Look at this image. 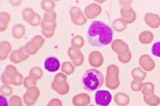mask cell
I'll use <instances>...</instances> for the list:
<instances>
[{"mask_svg":"<svg viewBox=\"0 0 160 106\" xmlns=\"http://www.w3.org/2000/svg\"><path fill=\"white\" fill-rule=\"evenodd\" d=\"M89 106H94V105H92V104H90V105H89Z\"/></svg>","mask_w":160,"mask_h":106,"instance_id":"cell-48","label":"cell"},{"mask_svg":"<svg viewBox=\"0 0 160 106\" xmlns=\"http://www.w3.org/2000/svg\"><path fill=\"white\" fill-rule=\"evenodd\" d=\"M121 16H122V18L125 21L126 24L133 23V22L136 21V12H135V10L132 8H130V7L122 8V9H121Z\"/></svg>","mask_w":160,"mask_h":106,"instance_id":"cell-18","label":"cell"},{"mask_svg":"<svg viewBox=\"0 0 160 106\" xmlns=\"http://www.w3.org/2000/svg\"><path fill=\"white\" fill-rule=\"evenodd\" d=\"M0 93L5 97H11L13 94V89L10 85L3 84L0 88Z\"/></svg>","mask_w":160,"mask_h":106,"instance_id":"cell-35","label":"cell"},{"mask_svg":"<svg viewBox=\"0 0 160 106\" xmlns=\"http://www.w3.org/2000/svg\"><path fill=\"white\" fill-rule=\"evenodd\" d=\"M44 43H45V38L43 36L37 35L34 36L28 43H26L23 48L27 54L32 56L37 54L40 48L44 45Z\"/></svg>","mask_w":160,"mask_h":106,"instance_id":"cell-4","label":"cell"},{"mask_svg":"<svg viewBox=\"0 0 160 106\" xmlns=\"http://www.w3.org/2000/svg\"><path fill=\"white\" fill-rule=\"evenodd\" d=\"M9 3H10L12 6H16V7H17V6H19V5H21L22 1H20V0H18V1H16V0H15V1L10 0V1H9Z\"/></svg>","mask_w":160,"mask_h":106,"instance_id":"cell-47","label":"cell"},{"mask_svg":"<svg viewBox=\"0 0 160 106\" xmlns=\"http://www.w3.org/2000/svg\"><path fill=\"white\" fill-rule=\"evenodd\" d=\"M35 14H36V12L34 11L31 8H26L22 12V18L24 21L29 23L32 20V18H34Z\"/></svg>","mask_w":160,"mask_h":106,"instance_id":"cell-29","label":"cell"},{"mask_svg":"<svg viewBox=\"0 0 160 106\" xmlns=\"http://www.w3.org/2000/svg\"><path fill=\"white\" fill-rule=\"evenodd\" d=\"M102 13V7L97 3H92L88 5L84 9V15L87 19H94Z\"/></svg>","mask_w":160,"mask_h":106,"instance_id":"cell-9","label":"cell"},{"mask_svg":"<svg viewBox=\"0 0 160 106\" xmlns=\"http://www.w3.org/2000/svg\"><path fill=\"white\" fill-rule=\"evenodd\" d=\"M26 34V28L22 24H16L12 28V36L16 39H21Z\"/></svg>","mask_w":160,"mask_h":106,"instance_id":"cell-22","label":"cell"},{"mask_svg":"<svg viewBox=\"0 0 160 106\" xmlns=\"http://www.w3.org/2000/svg\"><path fill=\"white\" fill-rule=\"evenodd\" d=\"M71 43H72V47L78 48V49H81L84 46V39H83V38L82 36L76 35L72 38Z\"/></svg>","mask_w":160,"mask_h":106,"instance_id":"cell-30","label":"cell"},{"mask_svg":"<svg viewBox=\"0 0 160 106\" xmlns=\"http://www.w3.org/2000/svg\"><path fill=\"white\" fill-rule=\"evenodd\" d=\"M132 77L134 78V81L137 82H142L145 80V78L147 77V73L146 71H143L140 68H135L132 71Z\"/></svg>","mask_w":160,"mask_h":106,"instance_id":"cell-25","label":"cell"},{"mask_svg":"<svg viewBox=\"0 0 160 106\" xmlns=\"http://www.w3.org/2000/svg\"><path fill=\"white\" fill-rule=\"evenodd\" d=\"M143 85H144V83H142V82L133 81L132 83H131V89H132L134 92L142 91V89H143Z\"/></svg>","mask_w":160,"mask_h":106,"instance_id":"cell-43","label":"cell"},{"mask_svg":"<svg viewBox=\"0 0 160 106\" xmlns=\"http://www.w3.org/2000/svg\"><path fill=\"white\" fill-rule=\"evenodd\" d=\"M5 73H7L9 77L13 78L16 74H18V69H17L13 64H9V65H8V66L6 67Z\"/></svg>","mask_w":160,"mask_h":106,"instance_id":"cell-39","label":"cell"},{"mask_svg":"<svg viewBox=\"0 0 160 106\" xmlns=\"http://www.w3.org/2000/svg\"><path fill=\"white\" fill-rule=\"evenodd\" d=\"M139 64L142 68V70L145 71H153L156 67L155 61L151 59L149 55H142L139 59Z\"/></svg>","mask_w":160,"mask_h":106,"instance_id":"cell-16","label":"cell"},{"mask_svg":"<svg viewBox=\"0 0 160 106\" xmlns=\"http://www.w3.org/2000/svg\"><path fill=\"white\" fill-rule=\"evenodd\" d=\"M145 22L151 28H158L160 26V16L154 13H148L145 16Z\"/></svg>","mask_w":160,"mask_h":106,"instance_id":"cell-19","label":"cell"},{"mask_svg":"<svg viewBox=\"0 0 160 106\" xmlns=\"http://www.w3.org/2000/svg\"><path fill=\"white\" fill-rule=\"evenodd\" d=\"M40 26H41V33L45 38H49L54 36L57 28V23H46L42 21Z\"/></svg>","mask_w":160,"mask_h":106,"instance_id":"cell-17","label":"cell"},{"mask_svg":"<svg viewBox=\"0 0 160 106\" xmlns=\"http://www.w3.org/2000/svg\"><path fill=\"white\" fill-rule=\"evenodd\" d=\"M155 92V86L154 84L151 83H146L143 85V89H142V93L144 96H148V95L154 94Z\"/></svg>","mask_w":160,"mask_h":106,"instance_id":"cell-34","label":"cell"},{"mask_svg":"<svg viewBox=\"0 0 160 106\" xmlns=\"http://www.w3.org/2000/svg\"><path fill=\"white\" fill-rule=\"evenodd\" d=\"M62 65L58 58L56 57H48L44 61V68L49 72H56L61 69Z\"/></svg>","mask_w":160,"mask_h":106,"instance_id":"cell-13","label":"cell"},{"mask_svg":"<svg viewBox=\"0 0 160 106\" xmlns=\"http://www.w3.org/2000/svg\"><path fill=\"white\" fill-rule=\"evenodd\" d=\"M82 83L89 92L98 91L103 84V75L97 69H89L82 75Z\"/></svg>","mask_w":160,"mask_h":106,"instance_id":"cell-2","label":"cell"},{"mask_svg":"<svg viewBox=\"0 0 160 106\" xmlns=\"http://www.w3.org/2000/svg\"><path fill=\"white\" fill-rule=\"evenodd\" d=\"M23 85H24L26 89H29L31 87H35L37 85V82L34 79H32L30 76H28V77L24 78Z\"/></svg>","mask_w":160,"mask_h":106,"instance_id":"cell-38","label":"cell"},{"mask_svg":"<svg viewBox=\"0 0 160 106\" xmlns=\"http://www.w3.org/2000/svg\"><path fill=\"white\" fill-rule=\"evenodd\" d=\"M132 59V53L130 51L124 53L123 55L118 56V59L122 62V63H128Z\"/></svg>","mask_w":160,"mask_h":106,"instance_id":"cell-41","label":"cell"},{"mask_svg":"<svg viewBox=\"0 0 160 106\" xmlns=\"http://www.w3.org/2000/svg\"><path fill=\"white\" fill-rule=\"evenodd\" d=\"M103 60L104 59L102 54L98 50L92 51L89 55V63L93 69H98L102 67V65L103 64Z\"/></svg>","mask_w":160,"mask_h":106,"instance_id":"cell-12","label":"cell"},{"mask_svg":"<svg viewBox=\"0 0 160 106\" xmlns=\"http://www.w3.org/2000/svg\"><path fill=\"white\" fill-rule=\"evenodd\" d=\"M40 7L45 11V13L54 11V8L56 7V2L53 0H44L40 2Z\"/></svg>","mask_w":160,"mask_h":106,"instance_id":"cell-26","label":"cell"},{"mask_svg":"<svg viewBox=\"0 0 160 106\" xmlns=\"http://www.w3.org/2000/svg\"><path fill=\"white\" fill-rule=\"evenodd\" d=\"M11 53H12L11 44L7 40L1 41V43H0V59L6 60L10 56Z\"/></svg>","mask_w":160,"mask_h":106,"instance_id":"cell-20","label":"cell"},{"mask_svg":"<svg viewBox=\"0 0 160 106\" xmlns=\"http://www.w3.org/2000/svg\"><path fill=\"white\" fill-rule=\"evenodd\" d=\"M145 103L150 106H158L160 103V99L158 96L155 94L148 95V96H144Z\"/></svg>","mask_w":160,"mask_h":106,"instance_id":"cell-31","label":"cell"},{"mask_svg":"<svg viewBox=\"0 0 160 106\" xmlns=\"http://www.w3.org/2000/svg\"><path fill=\"white\" fill-rule=\"evenodd\" d=\"M51 88L58 94L65 95L70 92V84L67 81H54L51 83Z\"/></svg>","mask_w":160,"mask_h":106,"instance_id":"cell-10","label":"cell"},{"mask_svg":"<svg viewBox=\"0 0 160 106\" xmlns=\"http://www.w3.org/2000/svg\"><path fill=\"white\" fill-rule=\"evenodd\" d=\"M72 103L73 106H89L91 103V97L85 93H81L73 96Z\"/></svg>","mask_w":160,"mask_h":106,"instance_id":"cell-14","label":"cell"},{"mask_svg":"<svg viewBox=\"0 0 160 106\" xmlns=\"http://www.w3.org/2000/svg\"><path fill=\"white\" fill-rule=\"evenodd\" d=\"M154 38V35L151 31H143L138 37L139 41L142 44H150Z\"/></svg>","mask_w":160,"mask_h":106,"instance_id":"cell-24","label":"cell"},{"mask_svg":"<svg viewBox=\"0 0 160 106\" xmlns=\"http://www.w3.org/2000/svg\"><path fill=\"white\" fill-rule=\"evenodd\" d=\"M23 103V99L18 95H12L9 98V106H24Z\"/></svg>","mask_w":160,"mask_h":106,"instance_id":"cell-36","label":"cell"},{"mask_svg":"<svg viewBox=\"0 0 160 106\" xmlns=\"http://www.w3.org/2000/svg\"><path fill=\"white\" fill-rule=\"evenodd\" d=\"M67 53L75 67H80L84 62V56H83L82 52L81 51V49L75 48L73 47H70L68 48Z\"/></svg>","mask_w":160,"mask_h":106,"instance_id":"cell-8","label":"cell"},{"mask_svg":"<svg viewBox=\"0 0 160 106\" xmlns=\"http://www.w3.org/2000/svg\"><path fill=\"white\" fill-rule=\"evenodd\" d=\"M113 32L111 28L102 21L94 20L88 28L87 39L92 47H105L112 42Z\"/></svg>","mask_w":160,"mask_h":106,"instance_id":"cell-1","label":"cell"},{"mask_svg":"<svg viewBox=\"0 0 160 106\" xmlns=\"http://www.w3.org/2000/svg\"><path fill=\"white\" fill-rule=\"evenodd\" d=\"M112 27L117 32H121V31H123L126 28L127 24L125 23V21L123 20V18H117L112 22Z\"/></svg>","mask_w":160,"mask_h":106,"instance_id":"cell-32","label":"cell"},{"mask_svg":"<svg viewBox=\"0 0 160 106\" xmlns=\"http://www.w3.org/2000/svg\"><path fill=\"white\" fill-rule=\"evenodd\" d=\"M47 106H63L62 102L58 98H53L48 103Z\"/></svg>","mask_w":160,"mask_h":106,"instance_id":"cell-44","label":"cell"},{"mask_svg":"<svg viewBox=\"0 0 160 106\" xmlns=\"http://www.w3.org/2000/svg\"><path fill=\"white\" fill-rule=\"evenodd\" d=\"M29 58V55L26 53V51L24 50V48H19L18 49L13 50L12 53L9 56V59L10 61L14 63V64H18L24 60Z\"/></svg>","mask_w":160,"mask_h":106,"instance_id":"cell-11","label":"cell"},{"mask_svg":"<svg viewBox=\"0 0 160 106\" xmlns=\"http://www.w3.org/2000/svg\"><path fill=\"white\" fill-rule=\"evenodd\" d=\"M70 17L72 22L76 26H83L87 21L86 17L83 12H82L79 7L74 6L70 9Z\"/></svg>","mask_w":160,"mask_h":106,"instance_id":"cell-6","label":"cell"},{"mask_svg":"<svg viewBox=\"0 0 160 106\" xmlns=\"http://www.w3.org/2000/svg\"><path fill=\"white\" fill-rule=\"evenodd\" d=\"M54 81H67V75L63 72H59L55 75Z\"/></svg>","mask_w":160,"mask_h":106,"instance_id":"cell-45","label":"cell"},{"mask_svg":"<svg viewBox=\"0 0 160 106\" xmlns=\"http://www.w3.org/2000/svg\"><path fill=\"white\" fill-rule=\"evenodd\" d=\"M23 81H24V77L21 73H18L16 74L14 77L12 78V81H11V85L14 86H19L21 84H23Z\"/></svg>","mask_w":160,"mask_h":106,"instance_id":"cell-37","label":"cell"},{"mask_svg":"<svg viewBox=\"0 0 160 106\" xmlns=\"http://www.w3.org/2000/svg\"><path fill=\"white\" fill-rule=\"evenodd\" d=\"M151 53L153 54V56L160 58V41H157L153 44L151 48Z\"/></svg>","mask_w":160,"mask_h":106,"instance_id":"cell-40","label":"cell"},{"mask_svg":"<svg viewBox=\"0 0 160 106\" xmlns=\"http://www.w3.org/2000/svg\"><path fill=\"white\" fill-rule=\"evenodd\" d=\"M41 22H42V19H41L40 16L36 13L35 16H34V18H32V20H31L28 24H29L30 26H32V27H38V26L41 25Z\"/></svg>","mask_w":160,"mask_h":106,"instance_id":"cell-42","label":"cell"},{"mask_svg":"<svg viewBox=\"0 0 160 106\" xmlns=\"http://www.w3.org/2000/svg\"><path fill=\"white\" fill-rule=\"evenodd\" d=\"M61 71L63 73H65L67 76L72 75L75 71V66L73 65V63L71 62V61H64L62 63V67H61Z\"/></svg>","mask_w":160,"mask_h":106,"instance_id":"cell-27","label":"cell"},{"mask_svg":"<svg viewBox=\"0 0 160 106\" xmlns=\"http://www.w3.org/2000/svg\"><path fill=\"white\" fill-rule=\"evenodd\" d=\"M11 21V17L8 12L2 11L0 13V31L4 32L7 30L8 25Z\"/></svg>","mask_w":160,"mask_h":106,"instance_id":"cell-21","label":"cell"},{"mask_svg":"<svg viewBox=\"0 0 160 106\" xmlns=\"http://www.w3.org/2000/svg\"><path fill=\"white\" fill-rule=\"evenodd\" d=\"M56 19H57V13L55 11H51L44 14L42 21L46 23H56Z\"/></svg>","mask_w":160,"mask_h":106,"instance_id":"cell-33","label":"cell"},{"mask_svg":"<svg viewBox=\"0 0 160 106\" xmlns=\"http://www.w3.org/2000/svg\"><path fill=\"white\" fill-rule=\"evenodd\" d=\"M112 100V93L107 90H98L94 94V101L98 106H109Z\"/></svg>","mask_w":160,"mask_h":106,"instance_id":"cell-7","label":"cell"},{"mask_svg":"<svg viewBox=\"0 0 160 106\" xmlns=\"http://www.w3.org/2000/svg\"><path fill=\"white\" fill-rule=\"evenodd\" d=\"M112 51H114L115 53L118 54V56L123 55L124 53L129 51V48L128 45L123 41L122 39H115L112 42Z\"/></svg>","mask_w":160,"mask_h":106,"instance_id":"cell-15","label":"cell"},{"mask_svg":"<svg viewBox=\"0 0 160 106\" xmlns=\"http://www.w3.org/2000/svg\"><path fill=\"white\" fill-rule=\"evenodd\" d=\"M120 80H119V69L115 65L108 66L106 70V80L105 85L110 90H115L119 87Z\"/></svg>","mask_w":160,"mask_h":106,"instance_id":"cell-3","label":"cell"},{"mask_svg":"<svg viewBox=\"0 0 160 106\" xmlns=\"http://www.w3.org/2000/svg\"><path fill=\"white\" fill-rule=\"evenodd\" d=\"M114 103L119 106H125L129 104L130 98L128 95L123 93H118L114 96Z\"/></svg>","mask_w":160,"mask_h":106,"instance_id":"cell-23","label":"cell"},{"mask_svg":"<svg viewBox=\"0 0 160 106\" xmlns=\"http://www.w3.org/2000/svg\"><path fill=\"white\" fill-rule=\"evenodd\" d=\"M40 96V91L37 86L27 89V92L23 95V102L26 106H34Z\"/></svg>","mask_w":160,"mask_h":106,"instance_id":"cell-5","label":"cell"},{"mask_svg":"<svg viewBox=\"0 0 160 106\" xmlns=\"http://www.w3.org/2000/svg\"><path fill=\"white\" fill-rule=\"evenodd\" d=\"M28 76H30L32 79H34L36 82L40 80L43 76V71L40 67H33L30 69Z\"/></svg>","mask_w":160,"mask_h":106,"instance_id":"cell-28","label":"cell"},{"mask_svg":"<svg viewBox=\"0 0 160 106\" xmlns=\"http://www.w3.org/2000/svg\"><path fill=\"white\" fill-rule=\"evenodd\" d=\"M0 106H9V101L3 95H0Z\"/></svg>","mask_w":160,"mask_h":106,"instance_id":"cell-46","label":"cell"}]
</instances>
